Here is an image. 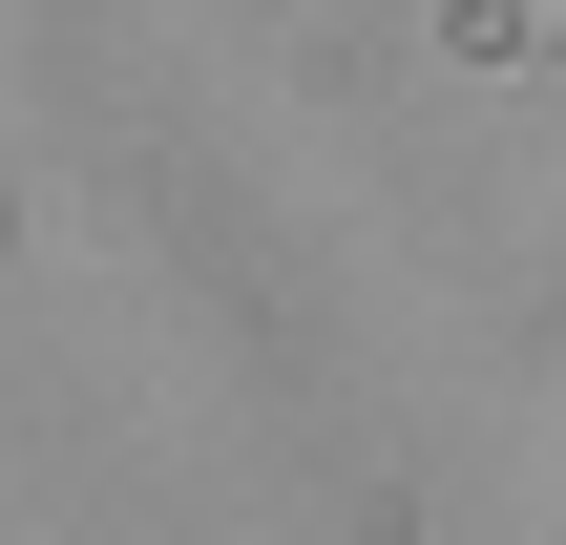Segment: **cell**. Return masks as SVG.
Here are the masks:
<instances>
[]
</instances>
